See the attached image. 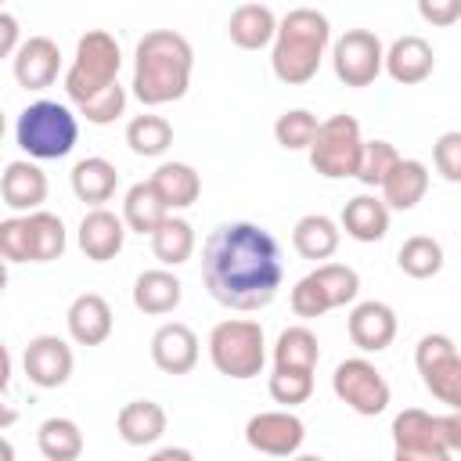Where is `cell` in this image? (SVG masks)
<instances>
[{
    "mask_svg": "<svg viewBox=\"0 0 461 461\" xmlns=\"http://www.w3.org/2000/svg\"><path fill=\"white\" fill-rule=\"evenodd\" d=\"M202 281L227 310L252 313L270 306L285 281L277 238L252 220L220 223L202 245Z\"/></svg>",
    "mask_w": 461,
    "mask_h": 461,
    "instance_id": "1",
    "label": "cell"
},
{
    "mask_svg": "<svg viewBox=\"0 0 461 461\" xmlns=\"http://www.w3.org/2000/svg\"><path fill=\"white\" fill-rule=\"evenodd\" d=\"M191 72H194V50H191L187 36H180L173 29H151L137 40L130 86L144 108L180 101L191 86Z\"/></svg>",
    "mask_w": 461,
    "mask_h": 461,
    "instance_id": "2",
    "label": "cell"
},
{
    "mask_svg": "<svg viewBox=\"0 0 461 461\" xmlns=\"http://www.w3.org/2000/svg\"><path fill=\"white\" fill-rule=\"evenodd\" d=\"M331 47V22L317 7H292L277 22L270 43V68L285 86H303L317 76L324 50Z\"/></svg>",
    "mask_w": 461,
    "mask_h": 461,
    "instance_id": "3",
    "label": "cell"
},
{
    "mask_svg": "<svg viewBox=\"0 0 461 461\" xmlns=\"http://www.w3.org/2000/svg\"><path fill=\"white\" fill-rule=\"evenodd\" d=\"M14 140L36 162L65 158L79 140V119L61 101H32L14 119Z\"/></svg>",
    "mask_w": 461,
    "mask_h": 461,
    "instance_id": "4",
    "label": "cell"
},
{
    "mask_svg": "<svg viewBox=\"0 0 461 461\" xmlns=\"http://www.w3.org/2000/svg\"><path fill=\"white\" fill-rule=\"evenodd\" d=\"M119 68H122V50L119 40L104 29H86L76 40V54L72 65L65 72V94L72 104H83L90 97H97L101 90H108L112 83H119Z\"/></svg>",
    "mask_w": 461,
    "mask_h": 461,
    "instance_id": "5",
    "label": "cell"
},
{
    "mask_svg": "<svg viewBox=\"0 0 461 461\" xmlns=\"http://www.w3.org/2000/svg\"><path fill=\"white\" fill-rule=\"evenodd\" d=\"M65 245H68L65 223L47 209L0 220V252L7 263H50L61 259Z\"/></svg>",
    "mask_w": 461,
    "mask_h": 461,
    "instance_id": "6",
    "label": "cell"
},
{
    "mask_svg": "<svg viewBox=\"0 0 461 461\" xmlns=\"http://www.w3.org/2000/svg\"><path fill=\"white\" fill-rule=\"evenodd\" d=\"M209 360L223 378L245 382L256 378L267 364V339H263V324L249 321V317H227L220 324H212L209 331Z\"/></svg>",
    "mask_w": 461,
    "mask_h": 461,
    "instance_id": "7",
    "label": "cell"
},
{
    "mask_svg": "<svg viewBox=\"0 0 461 461\" xmlns=\"http://www.w3.org/2000/svg\"><path fill=\"white\" fill-rule=\"evenodd\" d=\"M313 173H321L324 180H349L360 169V155H364V137H360V122L346 112L328 115L317 126L313 144L306 148Z\"/></svg>",
    "mask_w": 461,
    "mask_h": 461,
    "instance_id": "8",
    "label": "cell"
},
{
    "mask_svg": "<svg viewBox=\"0 0 461 461\" xmlns=\"http://www.w3.org/2000/svg\"><path fill=\"white\" fill-rule=\"evenodd\" d=\"M414 367L421 375V385L447 403V411H461V353L450 335H421L414 346Z\"/></svg>",
    "mask_w": 461,
    "mask_h": 461,
    "instance_id": "9",
    "label": "cell"
},
{
    "mask_svg": "<svg viewBox=\"0 0 461 461\" xmlns=\"http://www.w3.org/2000/svg\"><path fill=\"white\" fill-rule=\"evenodd\" d=\"M331 389H335L339 403H346V407H349L353 414H360V418L382 414V411L389 407V396H393L385 375H382L367 357H349V360H342V364L335 367V375H331Z\"/></svg>",
    "mask_w": 461,
    "mask_h": 461,
    "instance_id": "10",
    "label": "cell"
},
{
    "mask_svg": "<svg viewBox=\"0 0 461 461\" xmlns=\"http://www.w3.org/2000/svg\"><path fill=\"white\" fill-rule=\"evenodd\" d=\"M331 68L339 83L360 90L371 86L385 72V47L371 29H346L331 43Z\"/></svg>",
    "mask_w": 461,
    "mask_h": 461,
    "instance_id": "11",
    "label": "cell"
},
{
    "mask_svg": "<svg viewBox=\"0 0 461 461\" xmlns=\"http://www.w3.org/2000/svg\"><path fill=\"white\" fill-rule=\"evenodd\" d=\"M393 454L396 461H447L450 447L443 439L439 414H429L421 407H403L393 418Z\"/></svg>",
    "mask_w": 461,
    "mask_h": 461,
    "instance_id": "12",
    "label": "cell"
},
{
    "mask_svg": "<svg viewBox=\"0 0 461 461\" xmlns=\"http://www.w3.org/2000/svg\"><path fill=\"white\" fill-rule=\"evenodd\" d=\"M303 439H306V425L299 414H292V407L259 411L245 421V443L267 457H292L303 450Z\"/></svg>",
    "mask_w": 461,
    "mask_h": 461,
    "instance_id": "13",
    "label": "cell"
},
{
    "mask_svg": "<svg viewBox=\"0 0 461 461\" xmlns=\"http://www.w3.org/2000/svg\"><path fill=\"white\" fill-rule=\"evenodd\" d=\"M76 357L61 335H36L22 353V371L36 389H61L72 378Z\"/></svg>",
    "mask_w": 461,
    "mask_h": 461,
    "instance_id": "14",
    "label": "cell"
},
{
    "mask_svg": "<svg viewBox=\"0 0 461 461\" xmlns=\"http://www.w3.org/2000/svg\"><path fill=\"white\" fill-rule=\"evenodd\" d=\"M349 342L360 349V353H382L393 346L396 339V310L382 299H364V303H353L349 310Z\"/></svg>",
    "mask_w": 461,
    "mask_h": 461,
    "instance_id": "15",
    "label": "cell"
},
{
    "mask_svg": "<svg viewBox=\"0 0 461 461\" xmlns=\"http://www.w3.org/2000/svg\"><path fill=\"white\" fill-rule=\"evenodd\" d=\"M126 220L115 216L112 209L104 205H94L83 220H79V230H76V241H79V252L94 263H108L122 252V241H126Z\"/></svg>",
    "mask_w": 461,
    "mask_h": 461,
    "instance_id": "16",
    "label": "cell"
},
{
    "mask_svg": "<svg viewBox=\"0 0 461 461\" xmlns=\"http://www.w3.org/2000/svg\"><path fill=\"white\" fill-rule=\"evenodd\" d=\"M11 68H14L18 86L47 90V86H54V79L61 72V47L50 36H29V40H22L18 54L11 58Z\"/></svg>",
    "mask_w": 461,
    "mask_h": 461,
    "instance_id": "17",
    "label": "cell"
},
{
    "mask_svg": "<svg viewBox=\"0 0 461 461\" xmlns=\"http://www.w3.org/2000/svg\"><path fill=\"white\" fill-rule=\"evenodd\" d=\"M47 173L36 166V158H14L0 173V198L11 212H32L47 202Z\"/></svg>",
    "mask_w": 461,
    "mask_h": 461,
    "instance_id": "18",
    "label": "cell"
},
{
    "mask_svg": "<svg viewBox=\"0 0 461 461\" xmlns=\"http://www.w3.org/2000/svg\"><path fill=\"white\" fill-rule=\"evenodd\" d=\"M432 68H436V50H432V43L425 36L407 32V36H400V40H393L385 47V72L400 86L425 83L432 76Z\"/></svg>",
    "mask_w": 461,
    "mask_h": 461,
    "instance_id": "19",
    "label": "cell"
},
{
    "mask_svg": "<svg viewBox=\"0 0 461 461\" xmlns=\"http://www.w3.org/2000/svg\"><path fill=\"white\" fill-rule=\"evenodd\" d=\"M151 360H155V367L162 375L194 371V364H198V335L180 321H166L151 335Z\"/></svg>",
    "mask_w": 461,
    "mask_h": 461,
    "instance_id": "20",
    "label": "cell"
},
{
    "mask_svg": "<svg viewBox=\"0 0 461 461\" xmlns=\"http://www.w3.org/2000/svg\"><path fill=\"white\" fill-rule=\"evenodd\" d=\"M65 324H68V339L76 346H101L108 335H112V306L104 295L97 292H83L68 303V313H65Z\"/></svg>",
    "mask_w": 461,
    "mask_h": 461,
    "instance_id": "21",
    "label": "cell"
},
{
    "mask_svg": "<svg viewBox=\"0 0 461 461\" xmlns=\"http://www.w3.org/2000/svg\"><path fill=\"white\" fill-rule=\"evenodd\" d=\"M277 22H281V18H277L263 0H249V4H241V7L230 11V18H227V36H230V43L241 47V50H263V47L274 43Z\"/></svg>",
    "mask_w": 461,
    "mask_h": 461,
    "instance_id": "22",
    "label": "cell"
},
{
    "mask_svg": "<svg viewBox=\"0 0 461 461\" xmlns=\"http://www.w3.org/2000/svg\"><path fill=\"white\" fill-rule=\"evenodd\" d=\"M184 299V285L180 277L169 270V267H155V270H144L137 274L133 281V306L148 317H166L180 306Z\"/></svg>",
    "mask_w": 461,
    "mask_h": 461,
    "instance_id": "23",
    "label": "cell"
},
{
    "mask_svg": "<svg viewBox=\"0 0 461 461\" xmlns=\"http://www.w3.org/2000/svg\"><path fill=\"white\" fill-rule=\"evenodd\" d=\"M166 411L162 403L155 400H130L119 407L115 414V429H119V439L126 447H151L166 436Z\"/></svg>",
    "mask_w": 461,
    "mask_h": 461,
    "instance_id": "24",
    "label": "cell"
},
{
    "mask_svg": "<svg viewBox=\"0 0 461 461\" xmlns=\"http://www.w3.org/2000/svg\"><path fill=\"white\" fill-rule=\"evenodd\" d=\"M339 227L353 238V241H382L389 234V205L382 194H357L342 205Z\"/></svg>",
    "mask_w": 461,
    "mask_h": 461,
    "instance_id": "25",
    "label": "cell"
},
{
    "mask_svg": "<svg viewBox=\"0 0 461 461\" xmlns=\"http://www.w3.org/2000/svg\"><path fill=\"white\" fill-rule=\"evenodd\" d=\"M68 184H72V194L94 209V205L112 202V194L119 187V169L101 155H86V158H79L72 166Z\"/></svg>",
    "mask_w": 461,
    "mask_h": 461,
    "instance_id": "26",
    "label": "cell"
},
{
    "mask_svg": "<svg viewBox=\"0 0 461 461\" xmlns=\"http://www.w3.org/2000/svg\"><path fill=\"white\" fill-rule=\"evenodd\" d=\"M339 238H342L339 223H335L331 216H324V212H306V216H299L295 227H292V245H295V252H299L303 259H310V263L331 259V256L339 252Z\"/></svg>",
    "mask_w": 461,
    "mask_h": 461,
    "instance_id": "27",
    "label": "cell"
},
{
    "mask_svg": "<svg viewBox=\"0 0 461 461\" xmlns=\"http://www.w3.org/2000/svg\"><path fill=\"white\" fill-rule=\"evenodd\" d=\"M378 191H382V198H385L389 209L407 212V209H414V205L425 198V191H429V166L418 162V158H400V162L393 166V173L382 180Z\"/></svg>",
    "mask_w": 461,
    "mask_h": 461,
    "instance_id": "28",
    "label": "cell"
},
{
    "mask_svg": "<svg viewBox=\"0 0 461 461\" xmlns=\"http://www.w3.org/2000/svg\"><path fill=\"white\" fill-rule=\"evenodd\" d=\"M151 184L162 194V202H166L169 212L191 209L198 202V194H202V176H198V169L191 162H162L151 173Z\"/></svg>",
    "mask_w": 461,
    "mask_h": 461,
    "instance_id": "29",
    "label": "cell"
},
{
    "mask_svg": "<svg viewBox=\"0 0 461 461\" xmlns=\"http://www.w3.org/2000/svg\"><path fill=\"white\" fill-rule=\"evenodd\" d=\"M166 216H169V209H166V202H162V194L155 191L151 180H137V184L126 191V198H122V220H126L130 230L151 238V230H155Z\"/></svg>",
    "mask_w": 461,
    "mask_h": 461,
    "instance_id": "30",
    "label": "cell"
},
{
    "mask_svg": "<svg viewBox=\"0 0 461 461\" xmlns=\"http://www.w3.org/2000/svg\"><path fill=\"white\" fill-rule=\"evenodd\" d=\"M151 252H155V259H158L162 267H180V263H187L191 252H194V227H191L184 216L169 212V216L151 230Z\"/></svg>",
    "mask_w": 461,
    "mask_h": 461,
    "instance_id": "31",
    "label": "cell"
},
{
    "mask_svg": "<svg viewBox=\"0 0 461 461\" xmlns=\"http://www.w3.org/2000/svg\"><path fill=\"white\" fill-rule=\"evenodd\" d=\"M126 144H130V151L140 155V158H158V155H166L169 144H173V126H169V119L155 115V112L133 115V119L126 122Z\"/></svg>",
    "mask_w": 461,
    "mask_h": 461,
    "instance_id": "32",
    "label": "cell"
},
{
    "mask_svg": "<svg viewBox=\"0 0 461 461\" xmlns=\"http://www.w3.org/2000/svg\"><path fill=\"white\" fill-rule=\"evenodd\" d=\"M36 447L47 461H76L83 454V432L72 418H47L36 429Z\"/></svg>",
    "mask_w": 461,
    "mask_h": 461,
    "instance_id": "33",
    "label": "cell"
},
{
    "mask_svg": "<svg viewBox=\"0 0 461 461\" xmlns=\"http://www.w3.org/2000/svg\"><path fill=\"white\" fill-rule=\"evenodd\" d=\"M321 360V342L306 324H292L274 342V367H303L313 371Z\"/></svg>",
    "mask_w": 461,
    "mask_h": 461,
    "instance_id": "34",
    "label": "cell"
},
{
    "mask_svg": "<svg viewBox=\"0 0 461 461\" xmlns=\"http://www.w3.org/2000/svg\"><path fill=\"white\" fill-rule=\"evenodd\" d=\"M396 267L414 281H429L443 270V245L429 234H411L396 252Z\"/></svg>",
    "mask_w": 461,
    "mask_h": 461,
    "instance_id": "35",
    "label": "cell"
},
{
    "mask_svg": "<svg viewBox=\"0 0 461 461\" xmlns=\"http://www.w3.org/2000/svg\"><path fill=\"white\" fill-rule=\"evenodd\" d=\"M310 274H313V277H317V285L324 288V295H328L331 310H339V306H349V303H357V295H360V274H357L353 267L324 259V263H317V267H313Z\"/></svg>",
    "mask_w": 461,
    "mask_h": 461,
    "instance_id": "36",
    "label": "cell"
},
{
    "mask_svg": "<svg viewBox=\"0 0 461 461\" xmlns=\"http://www.w3.org/2000/svg\"><path fill=\"white\" fill-rule=\"evenodd\" d=\"M317 115L313 112H306V108H288V112H281L277 115V122H274V140L285 148V151H306L310 144H313V137H317Z\"/></svg>",
    "mask_w": 461,
    "mask_h": 461,
    "instance_id": "37",
    "label": "cell"
},
{
    "mask_svg": "<svg viewBox=\"0 0 461 461\" xmlns=\"http://www.w3.org/2000/svg\"><path fill=\"white\" fill-rule=\"evenodd\" d=\"M270 400L281 403V407H299L313 396V371H303V367H274L270 382Z\"/></svg>",
    "mask_w": 461,
    "mask_h": 461,
    "instance_id": "38",
    "label": "cell"
},
{
    "mask_svg": "<svg viewBox=\"0 0 461 461\" xmlns=\"http://www.w3.org/2000/svg\"><path fill=\"white\" fill-rule=\"evenodd\" d=\"M403 155L396 151V144L389 140H364V155H360V169H357V180L364 187H382V180L393 173V166L400 162Z\"/></svg>",
    "mask_w": 461,
    "mask_h": 461,
    "instance_id": "39",
    "label": "cell"
},
{
    "mask_svg": "<svg viewBox=\"0 0 461 461\" xmlns=\"http://www.w3.org/2000/svg\"><path fill=\"white\" fill-rule=\"evenodd\" d=\"M76 108H79V115L90 126H108V122H115L126 112V86L122 83H112L108 90H101L97 97H90V101H83Z\"/></svg>",
    "mask_w": 461,
    "mask_h": 461,
    "instance_id": "40",
    "label": "cell"
},
{
    "mask_svg": "<svg viewBox=\"0 0 461 461\" xmlns=\"http://www.w3.org/2000/svg\"><path fill=\"white\" fill-rule=\"evenodd\" d=\"M432 166L443 180L461 184V130H447L432 144Z\"/></svg>",
    "mask_w": 461,
    "mask_h": 461,
    "instance_id": "41",
    "label": "cell"
},
{
    "mask_svg": "<svg viewBox=\"0 0 461 461\" xmlns=\"http://www.w3.org/2000/svg\"><path fill=\"white\" fill-rule=\"evenodd\" d=\"M418 14H421V22L447 29L461 18V0H418Z\"/></svg>",
    "mask_w": 461,
    "mask_h": 461,
    "instance_id": "42",
    "label": "cell"
},
{
    "mask_svg": "<svg viewBox=\"0 0 461 461\" xmlns=\"http://www.w3.org/2000/svg\"><path fill=\"white\" fill-rule=\"evenodd\" d=\"M18 47H22V43H18V18H14L11 11H4V14H0V54H4V58H14Z\"/></svg>",
    "mask_w": 461,
    "mask_h": 461,
    "instance_id": "43",
    "label": "cell"
},
{
    "mask_svg": "<svg viewBox=\"0 0 461 461\" xmlns=\"http://www.w3.org/2000/svg\"><path fill=\"white\" fill-rule=\"evenodd\" d=\"M439 421H443V439H447L450 454H461V411L439 414Z\"/></svg>",
    "mask_w": 461,
    "mask_h": 461,
    "instance_id": "44",
    "label": "cell"
},
{
    "mask_svg": "<svg viewBox=\"0 0 461 461\" xmlns=\"http://www.w3.org/2000/svg\"><path fill=\"white\" fill-rule=\"evenodd\" d=\"M169 457H180V461H191L194 454H191V450H184V447H162V450H155V461H169Z\"/></svg>",
    "mask_w": 461,
    "mask_h": 461,
    "instance_id": "45",
    "label": "cell"
}]
</instances>
